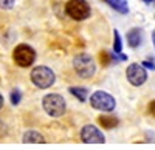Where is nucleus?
Wrapping results in <instances>:
<instances>
[{"instance_id":"f257e3e1","label":"nucleus","mask_w":155,"mask_h":150,"mask_svg":"<svg viewBox=\"0 0 155 150\" xmlns=\"http://www.w3.org/2000/svg\"><path fill=\"white\" fill-rule=\"evenodd\" d=\"M42 107L45 110V113L51 118H61L67 110V102L61 94L58 93H50L45 94L42 99Z\"/></svg>"},{"instance_id":"f03ea898","label":"nucleus","mask_w":155,"mask_h":150,"mask_svg":"<svg viewBox=\"0 0 155 150\" xmlns=\"http://www.w3.org/2000/svg\"><path fill=\"white\" fill-rule=\"evenodd\" d=\"M73 68L76 71V74L82 79H90L95 76L96 73V64L93 57L87 54V53H81L78 54L74 59H73Z\"/></svg>"},{"instance_id":"7ed1b4c3","label":"nucleus","mask_w":155,"mask_h":150,"mask_svg":"<svg viewBox=\"0 0 155 150\" xmlns=\"http://www.w3.org/2000/svg\"><path fill=\"white\" fill-rule=\"evenodd\" d=\"M30 78H31V82L37 87V88H50L51 85H54L56 82V74L54 71L45 67V65H39V67H34L31 70V74H30Z\"/></svg>"},{"instance_id":"20e7f679","label":"nucleus","mask_w":155,"mask_h":150,"mask_svg":"<svg viewBox=\"0 0 155 150\" xmlns=\"http://www.w3.org/2000/svg\"><path fill=\"white\" fill-rule=\"evenodd\" d=\"M12 59L14 62L22 67V68H27V67H31L36 60V51L33 49V46L27 45V43H20L14 48L12 51Z\"/></svg>"},{"instance_id":"39448f33","label":"nucleus","mask_w":155,"mask_h":150,"mask_svg":"<svg viewBox=\"0 0 155 150\" xmlns=\"http://www.w3.org/2000/svg\"><path fill=\"white\" fill-rule=\"evenodd\" d=\"M90 105H92L95 110H99V111H113L115 107H116V101L112 94H109L107 91H102V90H98L95 91L92 96H90Z\"/></svg>"},{"instance_id":"423d86ee","label":"nucleus","mask_w":155,"mask_h":150,"mask_svg":"<svg viewBox=\"0 0 155 150\" xmlns=\"http://www.w3.org/2000/svg\"><path fill=\"white\" fill-rule=\"evenodd\" d=\"M65 11L67 14L73 19V20H85L90 17V5L85 2V0H68L65 5Z\"/></svg>"},{"instance_id":"0eeeda50","label":"nucleus","mask_w":155,"mask_h":150,"mask_svg":"<svg viewBox=\"0 0 155 150\" xmlns=\"http://www.w3.org/2000/svg\"><path fill=\"white\" fill-rule=\"evenodd\" d=\"M81 139L85 144H104L106 136L102 135V132L93 126V124H87L81 129Z\"/></svg>"},{"instance_id":"6e6552de","label":"nucleus","mask_w":155,"mask_h":150,"mask_svg":"<svg viewBox=\"0 0 155 150\" xmlns=\"http://www.w3.org/2000/svg\"><path fill=\"white\" fill-rule=\"evenodd\" d=\"M126 76H127V81L134 87H140L147 81V71L140 64H130L126 70Z\"/></svg>"},{"instance_id":"1a4fd4ad","label":"nucleus","mask_w":155,"mask_h":150,"mask_svg":"<svg viewBox=\"0 0 155 150\" xmlns=\"http://www.w3.org/2000/svg\"><path fill=\"white\" fill-rule=\"evenodd\" d=\"M25 144H41V142H47L45 138L41 135V132H37V130H28V132H25L23 135V139H22Z\"/></svg>"},{"instance_id":"9d476101","label":"nucleus","mask_w":155,"mask_h":150,"mask_svg":"<svg viewBox=\"0 0 155 150\" xmlns=\"http://www.w3.org/2000/svg\"><path fill=\"white\" fill-rule=\"evenodd\" d=\"M141 40H143V36H141V30L140 28H132L127 33V43L130 48H137L140 46Z\"/></svg>"},{"instance_id":"9b49d317","label":"nucleus","mask_w":155,"mask_h":150,"mask_svg":"<svg viewBox=\"0 0 155 150\" xmlns=\"http://www.w3.org/2000/svg\"><path fill=\"white\" fill-rule=\"evenodd\" d=\"M68 91L81 102H85L87 97H88V90L85 88V87H70Z\"/></svg>"},{"instance_id":"f8f14e48","label":"nucleus","mask_w":155,"mask_h":150,"mask_svg":"<svg viewBox=\"0 0 155 150\" xmlns=\"http://www.w3.org/2000/svg\"><path fill=\"white\" fill-rule=\"evenodd\" d=\"M98 122L102 129H107V130H112L113 127L118 126V119L115 116H99L98 118Z\"/></svg>"},{"instance_id":"ddd939ff","label":"nucleus","mask_w":155,"mask_h":150,"mask_svg":"<svg viewBox=\"0 0 155 150\" xmlns=\"http://www.w3.org/2000/svg\"><path fill=\"white\" fill-rule=\"evenodd\" d=\"M109 5L115 9L121 12V14H127L129 12V6H127V2H124V0H107Z\"/></svg>"},{"instance_id":"4468645a","label":"nucleus","mask_w":155,"mask_h":150,"mask_svg":"<svg viewBox=\"0 0 155 150\" xmlns=\"http://www.w3.org/2000/svg\"><path fill=\"white\" fill-rule=\"evenodd\" d=\"M99 60L104 67H107L113 60H116V54H112V53H107V51H101L99 53Z\"/></svg>"},{"instance_id":"2eb2a0df","label":"nucleus","mask_w":155,"mask_h":150,"mask_svg":"<svg viewBox=\"0 0 155 150\" xmlns=\"http://www.w3.org/2000/svg\"><path fill=\"white\" fill-rule=\"evenodd\" d=\"M113 51L115 54H120L123 51V42H121V36L118 31H113Z\"/></svg>"},{"instance_id":"dca6fc26","label":"nucleus","mask_w":155,"mask_h":150,"mask_svg":"<svg viewBox=\"0 0 155 150\" xmlns=\"http://www.w3.org/2000/svg\"><path fill=\"white\" fill-rule=\"evenodd\" d=\"M9 99H11V104L12 105H17V104H20V101H22V93H20V90H12L11 91V94H9Z\"/></svg>"},{"instance_id":"f3484780","label":"nucleus","mask_w":155,"mask_h":150,"mask_svg":"<svg viewBox=\"0 0 155 150\" xmlns=\"http://www.w3.org/2000/svg\"><path fill=\"white\" fill-rule=\"evenodd\" d=\"M14 2L16 0H0V8L2 9H11L14 6Z\"/></svg>"},{"instance_id":"a211bd4d","label":"nucleus","mask_w":155,"mask_h":150,"mask_svg":"<svg viewBox=\"0 0 155 150\" xmlns=\"http://www.w3.org/2000/svg\"><path fill=\"white\" fill-rule=\"evenodd\" d=\"M141 65H143L144 68H147V70H155V64H153V62H150V60H144Z\"/></svg>"},{"instance_id":"6ab92c4d","label":"nucleus","mask_w":155,"mask_h":150,"mask_svg":"<svg viewBox=\"0 0 155 150\" xmlns=\"http://www.w3.org/2000/svg\"><path fill=\"white\" fill-rule=\"evenodd\" d=\"M149 113L155 118V101H150L149 102Z\"/></svg>"},{"instance_id":"aec40b11","label":"nucleus","mask_w":155,"mask_h":150,"mask_svg":"<svg viewBox=\"0 0 155 150\" xmlns=\"http://www.w3.org/2000/svg\"><path fill=\"white\" fill-rule=\"evenodd\" d=\"M3 104H5V99H3V96H2V93H0V108L3 107Z\"/></svg>"},{"instance_id":"412c9836","label":"nucleus","mask_w":155,"mask_h":150,"mask_svg":"<svg viewBox=\"0 0 155 150\" xmlns=\"http://www.w3.org/2000/svg\"><path fill=\"white\" fill-rule=\"evenodd\" d=\"M143 2H146V3H152V2H155V0H143Z\"/></svg>"},{"instance_id":"4be33fe9","label":"nucleus","mask_w":155,"mask_h":150,"mask_svg":"<svg viewBox=\"0 0 155 150\" xmlns=\"http://www.w3.org/2000/svg\"><path fill=\"white\" fill-rule=\"evenodd\" d=\"M152 39H153V43H155V33L152 34Z\"/></svg>"}]
</instances>
